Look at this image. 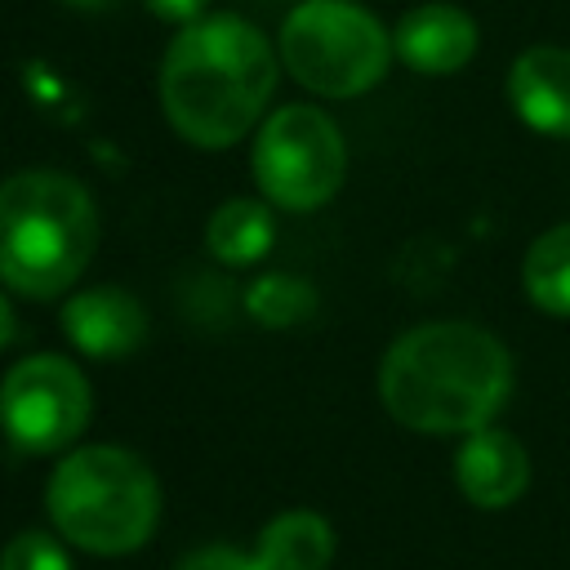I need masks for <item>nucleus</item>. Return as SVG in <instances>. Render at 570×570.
Masks as SVG:
<instances>
[{
	"instance_id": "6e6552de",
	"label": "nucleus",
	"mask_w": 570,
	"mask_h": 570,
	"mask_svg": "<svg viewBox=\"0 0 570 570\" xmlns=\"http://www.w3.org/2000/svg\"><path fill=\"white\" fill-rule=\"evenodd\" d=\"M58 325L67 343L94 361H116L142 347L147 338V312L142 303L120 285H94L71 294L58 307Z\"/></svg>"
},
{
	"instance_id": "20e7f679",
	"label": "nucleus",
	"mask_w": 570,
	"mask_h": 570,
	"mask_svg": "<svg viewBox=\"0 0 570 570\" xmlns=\"http://www.w3.org/2000/svg\"><path fill=\"white\" fill-rule=\"evenodd\" d=\"M53 530L94 557H129L160 521L156 472L125 445H80L58 459L45 485Z\"/></svg>"
},
{
	"instance_id": "4468645a",
	"label": "nucleus",
	"mask_w": 570,
	"mask_h": 570,
	"mask_svg": "<svg viewBox=\"0 0 570 570\" xmlns=\"http://www.w3.org/2000/svg\"><path fill=\"white\" fill-rule=\"evenodd\" d=\"M521 285L539 312L570 316V223L548 227L521 263Z\"/></svg>"
},
{
	"instance_id": "423d86ee",
	"label": "nucleus",
	"mask_w": 570,
	"mask_h": 570,
	"mask_svg": "<svg viewBox=\"0 0 570 570\" xmlns=\"http://www.w3.org/2000/svg\"><path fill=\"white\" fill-rule=\"evenodd\" d=\"M249 169L267 205L307 214L338 196L347 178V142L321 107L289 102L258 125Z\"/></svg>"
},
{
	"instance_id": "f3484780",
	"label": "nucleus",
	"mask_w": 570,
	"mask_h": 570,
	"mask_svg": "<svg viewBox=\"0 0 570 570\" xmlns=\"http://www.w3.org/2000/svg\"><path fill=\"white\" fill-rule=\"evenodd\" d=\"M174 570H263L258 552H240L232 543H205V548H191Z\"/></svg>"
},
{
	"instance_id": "aec40b11",
	"label": "nucleus",
	"mask_w": 570,
	"mask_h": 570,
	"mask_svg": "<svg viewBox=\"0 0 570 570\" xmlns=\"http://www.w3.org/2000/svg\"><path fill=\"white\" fill-rule=\"evenodd\" d=\"M62 4H76V9H102V4H116V0H62Z\"/></svg>"
},
{
	"instance_id": "39448f33",
	"label": "nucleus",
	"mask_w": 570,
	"mask_h": 570,
	"mask_svg": "<svg viewBox=\"0 0 570 570\" xmlns=\"http://www.w3.org/2000/svg\"><path fill=\"white\" fill-rule=\"evenodd\" d=\"M281 67L321 98H361L392 67V36L352 0H303L276 36Z\"/></svg>"
},
{
	"instance_id": "2eb2a0df",
	"label": "nucleus",
	"mask_w": 570,
	"mask_h": 570,
	"mask_svg": "<svg viewBox=\"0 0 570 570\" xmlns=\"http://www.w3.org/2000/svg\"><path fill=\"white\" fill-rule=\"evenodd\" d=\"M245 307L258 325L267 330H285V325H298L316 312V289L298 276H285V272H263L249 289H245Z\"/></svg>"
},
{
	"instance_id": "0eeeda50",
	"label": "nucleus",
	"mask_w": 570,
	"mask_h": 570,
	"mask_svg": "<svg viewBox=\"0 0 570 570\" xmlns=\"http://www.w3.org/2000/svg\"><path fill=\"white\" fill-rule=\"evenodd\" d=\"M94 392L71 356H22L0 383V432L22 454H62L89 428Z\"/></svg>"
},
{
	"instance_id": "f03ea898",
	"label": "nucleus",
	"mask_w": 570,
	"mask_h": 570,
	"mask_svg": "<svg viewBox=\"0 0 570 570\" xmlns=\"http://www.w3.org/2000/svg\"><path fill=\"white\" fill-rule=\"evenodd\" d=\"M512 392L508 347L468 321H428L405 330L379 365L383 410L432 436H468L490 428Z\"/></svg>"
},
{
	"instance_id": "9b49d317",
	"label": "nucleus",
	"mask_w": 570,
	"mask_h": 570,
	"mask_svg": "<svg viewBox=\"0 0 570 570\" xmlns=\"http://www.w3.org/2000/svg\"><path fill=\"white\" fill-rule=\"evenodd\" d=\"M508 102L534 129L570 138V49L534 45L508 67Z\"/></svg>"
},
{
	"instance_id": "6ab92c4d",
	"label": "nucleus",
	"mask_w": 570,
	"mask_h": 570,
	"mask_svg": "<svg viewBox=\"0 0 570 570\" xmlns=\"http://www.w3.org/2000/svg\"><path fill=\"white\" fill-rule=\"evenodd\" d=\"M13 330H18V321H13V307H9V303H4V294H0V347H9Z\"/></svg>"
},
{
	"instance_id": "f8f14e48",
	"label": "nucleus",
	"mask_w": 570,
	"mask_h": 570,
	"mask_svg": "<svg viewBox=\"0 0 570 570\" xmlns=\"http://www.w3.org/2000/svg\"><path fill=\"white\" fill-rule=\"evenodd\" d=\"M263 570H325L334 561V530L312 508L276 512L258 534Z\"/></svg>"
},
{
	"instance_id": "7ed1b4c3",
	"label": "nucleus",
	"mask_w": 570,
	"mask_h": 570,
	"mask_svg": "<svg viewBox=\"0 0 570 570\" xmlns=\"http://www.w3.org/2000/svg\"><path fill=\"white\" fill-rule=\"evenodd\" d=\"M102 223L71 174L22 169L0 183V285L22 298H62L94 263Z\"/></svg>"
},
{
	"instance_id": "a211bd4d",
	"label": "nucleus",
	"mask_w": 570,
	"mask_h": 570,
	"mask_svg": "<svg viewBox=\"0 0 570 570\" xmlns=\"http://www.w3.org/2000/svg\"><path fill=\"white\" fill-rule=\"evenodd\" d=\"M160 22H174V27H183V22H196V18H205L209 13V0H142Z\"/></svg>"
},
{
	"instance_id": "ddd939ff",
	"label": "nucleus",
	"mask_w": 570,
	"mask_h": 570,
	"mask_svg": "<svg viewBox=\"0 0 570 570\" xmlns=\"http://www.w3.org/2000/svg\"><path fill=\"white\" fill-rule=\"evenodd\" d=\"M276 240V223H272V209L254 196H232L223 200L209 223H205V249L227 263V267H249L258 263Z\"/></svg>"
},
{
	"instance_id": "9d476101",
	"label": "nucleus",
	"mask_w": 570,
	"mask_h": 570,
	"mask_svg": "<svg viewBox=\"0 0 570 570\" xmlns=\"http://www.w3.org/2000/svg\"><path fill=\"white\" fill-rule=\"evenodd\" d=\"M392 49L405 67L423 76H450L476 53V22L459 4H445V0L419 4L396 22Z\"/></svg>"
},
{
	"instance_id": "1a4fd4ad",
	"label": "nucleus",
	"mask_w": 570,
	"mask_h": 570,
	"mask_svg": "<svg viewBox=\"0 0 570 570\" xmlns=\"http://www.w3.org/2000/svg\"><path fill=\"white\" fill-rule=\"evenodd\" d=\"M454 481L468 503L476 508H508L530 485V454L525 445L503 428H476L463 436L454 454Z\"/></svg>"
},
{
	"instance_id": "f257e3e1",
	"label": "nucleus",
	"mask_w": 570,
	"mask_h": 570,
	"mask_svg": "<svg viewBox=\"0 0 570 570\" xmlns=\"http://www.w3.org/2000/svg\"><path fill=\"white\" fill-rule=\"evenodd\" d=\"M281 53L240 13L183 22L160 62V107L191 147H232L267 111Z\"/></svg>"
},
{
	"instance_id": "dca6fc26",
	"label": "nucleus",
	"mask_w": 570,
	"mask_h": 570,
	"mask_svg": "<svg viewBox=\"0 0 570 570\" xmlns=\"http://www.w3.org/2000/svg\"><path fill=\"white\" fill-rule=\"evenodd\" d=\"M0 570H71L67 539L62 534H45V530H22V534H13L4 543Z\"/></svg>"
}]
</instances>
